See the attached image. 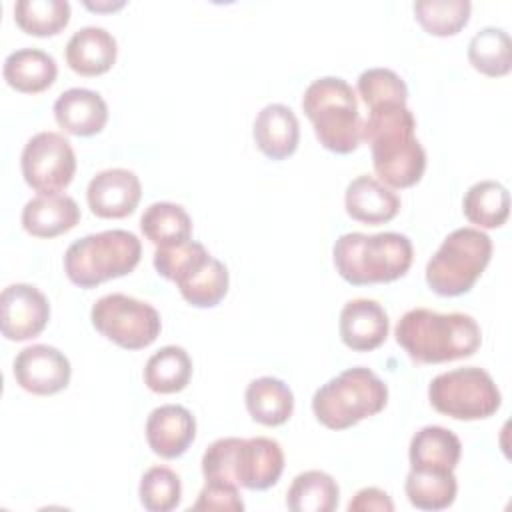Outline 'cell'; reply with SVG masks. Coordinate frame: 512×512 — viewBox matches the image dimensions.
<instances>
[{"label": "cell", "instance_id": "6da1fadb", "mask_svg": "<svg viewBox=\"0 0 512 512\" xmlns=\"http://www.w3.org/2000/svg\"><path fill=\"white\" fill-rule=\"evenodd\" d=\"M414 132L416 118L406 104L374 106L362 122L360 140L370 144L374 172L390 188L414 186L426 170V150Z\"/></svg>", "mask_w": 512, "mask_h": 512}, {"label": "cell", "instance_id": "7a4b0ae2", "mask_svg": "<svg viewBox=\"0 0 512 512\" xmlns=\"http://www.w3.org/2000/svg\"><path fill=\"white\" fill-rule=\"evenodd\" d=\"M396 342L416 364H442L472 356L482 332L478 322L464 312H436L412 308L394 328Z\"/></svg>", "mask_w": 512, "mask_h": 512}, {"label": "cell", "instance_id": "3957f363", "mask_svg": "<svg viewBox=\"0 0 512 512\" xmlns=\"http://www.w3.org/2000/svg\"><path fill=\"white\" fill-rule=\"evenodd\" d=\"M282 470V446L266 436L218 438L202 454V474L208 482L266 490L280 480Z\"/></svg>", "mask_w": 512, "mask_h": 512}, {"label": "cell", "instance_id": "277c9868", "mask_svg": "<svg viewBox=\"0 0 512 512\" xmlns=\"http://www.w3.org/2000/svg\"><path fill=\"white\" fill-rule=\"evenodd\" d=\"M336 272L354 286L392 282L404 276L412 264L414 248L400 232H348L332 248Z\"/></svg>", "mask_w": 512, "mask_h": 512}, {"label": "cell", "instance_id": "5b68a950", "mask_svg": "<svg viewBox=\"0 0 512 512\" xmlns=\"http://www.w3.org/2000/svg\"><path fill=\"white\" fill-rule=\"evenodd\" d=\"M302 110L314 126L318 142L334 154H350L360 146L362 118L352 86L338 76L314 80L302 96Z\"/></svg>", "mask_w": 512, "mask_h": 512}, {"label": "cell", "instance_id": "8992f818", "mask_svg": "<svg viewBox=\"0 0 512 512\" xmlns=\"http://www.w3.org/2000/svg\"><path fill=\"white\" fill-rule=\"evenodd\" d=\"M388 402V386L366 366H354L322 384L312 396V412L330 430H346L378 414Z\"/></svg>", "mask_w": 512, "mask_h": 512}, {"label": "cell", "instance_id": "52a82bcc", "mask_svg": "<svg viewBox=\"0 0 512 512\" xmlns=\"http://www.w3.org/2000/svg\"><path fill=\"white\" fill-rule=\"evenodd\" d=\"M142 256V244L128 230H104L72 242L64 254V272L80 288H94L106 280L132 272Z\"/></svg>", "mask_w": 512, "mask_h": 512}, {"label": "cell", "instance_id": "ba28073f", "mask_svg": "<svg viewBox=\"0 0 512 512\" xmlns=\"http://www.w3.org/2000/svg\"><path fill=\"white\" fill-rule=\"evenodd\" d=\"M492 258V240L480 228L450 232L426 264V284L438 296H462L472 290Z\"/></svg>", "mask_w": 512, "mask_h": 512}, {"label": "cell", "instance_id": "9c48e42d", "mask_svg": "<svg viewBox=\"0 0 512 512\" xmlns=\"http://www.w3.org/2000/svg\"><path fill=\"white\" fill-rule=\"evenodd\" d=\"M428 400L436 412L454 420H482L500 408L502 394L486 370L464 366L432 378Z\"/></svg>", "mask_w": 512, "mask_h": 512}, {"label": "cell", "instance_id": "30bf717a", "mask_svg": "<svg viewBox=\"0 0 512 512\" xmlns=\"http://www.w3.org/2000/svg\"><path fill=\"white\" fill-rule=\"evenodd\" d=\"M90 320L102 336L126 350L150 346L162 328L154 306L120 292L98 298L90 310Z\"/></svg>", "mask_w": 512, "mask_h": 512}, {"label": "cell", "instance_id": "8fae6325", "mask_svg": "<svg viewBox=\"0 0 512 512\" xmlns=\"http://www.w3.org/2000/svg\"><path fill=\"white\" fill-rule=\"evenodd\" d=\"M26 184L40 194H58L74 178L76 154L72 144L58 132L34 134L20 156Z\"/></svg>", "mask_w": 512, "mask_h": 512}, {"label": "cell", "instance_id": "7c38bea8", "mask_svg": "<svg viewBox=\"0 0 512 512\" xmlns=\"http://www.w3.org/2000/svg\"><path fill=\"white\" fill-rule=\"evenodd\" d=\"M50 320L48 298L32 284H10L0 294L2 336L14 342L36 338Z\"/></svg>", "mask_w": 512, "mask_h": 512}, {"label": "cell", "instance_id": "4fadbf2b", "mask_svg": "<svg viewBox=\"0 0 512 512\" xmlns=\"http://www.w3.org/2000/svg\"><path fill=\"white\" fill-rule=\"evenodd\" d=\"M12 372L22 390L36 396H50L68 386L72 366L58 348L32 344L16 354Z\"/></svg>", "mask_w": 512, "mask_h": 512}, {"label": "cell", "instance_id": "5bb4252c", "mask_svg": "<svg viewBox=\"0 0 512 512\" xmlns=\"http://www.w3.org/2000/svg\"><path fill=\"white\" fill-rule=\"evenodd\" d=\"M140 178L128 168H108L98 172L86 188V200L98 218H124L140 202Z\"/></svg>", "mask_w": 512, "mask_h": 512}, {"label": "cell", "instance_id": "9a60e30c", "mask_svg": "<svg viewBox=\"0 0 512 512\" xmlns=\"http://www.w3.org/2000/svg\"><path fill=\"white\" fill-rule=\"evenodd\" d=\"M196 436V420L192 412L180 404H162L154 408L146 420V440L160 458H178Z\"/></svg>", "mask_w": 512, "mask_h": 512}, {"label": "cell", "instance_id": "2e32d148", "mask_svg": "<svg viewBox=\"0 0 512 512\" xmlns=\"http://www.w3.org/2000/svg\"><path fill=\"white\" fill-rule=\"evenodd\" d=\"M340 338L356 352H370L378 348L390 330L386 310L370 298L348 300L340 312Z\"/></svg>", "mask_w": 512, "mask_h": 512}, {"label": "cell", "instance_id": "e0dca14e", "mask_svg": "<svg viewBox=\"0 0 512 512\" xmlns=\"http://www.w3.org/2000/svg\"><path fill=\"white\" fill-rule=\"evenodd\" d=\"M344 206L350 218L362 224L390 222L400 210V196L374 176H356L344 192Z\"/></svg>", "mask_w": 512, "mask_h": 512}, {"label": "cell", "instance_id": "ac0fdd59", "mask_svg": "<svg viewBox=\"0 0 512 512\" xmlns=\"http://www.w3.org/2000/svg\"><path fill=\"white\" fill-rule=\"evenodd\" d=\"M54 118L68 134L94 136L102 132L108 122V106L94 90L70 88L56 98Z\"/></svg>", "mask_w": 512, "mask_h": 512}, {"label": "cell", "instance_id": "d6986e66", "mask_svg": "<svg viewBox=\"0 0 512 512\" xmlns=\"http://www.w3.org/2000/svg\"><path fill=\"white\" fill-rule=\"evenodd\" d=\"M258 150L270 160H284L292 156L300 140V124L292 108L284 104H266L252 128Z\"/></svg>", "mask_w": 512, "mask_h": 512}, {"label": "cell", "instance_id": "ffe728a7", "mask_svg": "<svg viewBox=\"0 0 512 512\" xmlns=\"http://www.w3.org/2000/svg\"><path fill=\"white\" fill-rule=\"evenodd\" d=\"M116 38L102 26L76 30L66 44V64L80 76H100L116 62Z\"/></svg>", "mask_w": 512, "mask_h": 512}, {"label": "cell", "instance_id": "44dd1931", "mask_svg": "<svg viewBox=\"0 0 512 512\" xmlns=\"http://www.w3.org/2000/svg\"><path fill=\"white\" fill-rule=\"evenodd\" d=\"M80 220V208L66 194H38L22 208V226L36 238H54L72 230Z\"/></svg>", "mask_w": 512, "mask_h": 512}, {"label": "cell", "instance_id": "7402d4cb", "mask_svg": "<svg viewBox=\"0 0 512 512\" xmlns=\"http://www.w3.org/2000/svg\"><path fill=\"white\" fill-rule=\"evenodd\" d=\"M462 456L460 438L444 426H424L410 440V468L454 472Z\"/></svg>", "mask_w": 512, "mask_h": 512}, {"label": "cell", "instance_id": "603a6c76", "mask_svg": "<svg viewBox=\"0 0 512 512\" xmlns=\"http://www.w3.org/2000/svg\"><path fill=\"white\" fill-rule=\"evenodd\" d=\"M4 80L18 92L38 94L50 88L58 76L54 56L40 48H20L6 56L2 68Z\"/></svg>", "mask_w": 512, "mask_h": 512}, {"label": "cell", "instance_id": "cb8c5ba5", "mask_svg": "<svg viewBox=\"0 0 512 512\" xmlns=\"http://www.w3.org/2000/svg\"><path fill=\"white\" fill-rule=\"evenodd\" d=\"M246 408L254 422L264 426H280L294 412V394L290 386L274 376H260L246 386Z\"/></svg>", "mask_w": 512, "mask_h": 512}, {"label": "cell", "instance_id": "d4e9b609", "mask_svg": "<svg viewBox=\"0 0 512 512\" xmlns=\"http://www.w3.org/2000/svg\"><path fill=\"white\" fill-rule=\"evenodd\" d=\"M192 360L182 346H164L156 350L144 366V384L158 394H174L188 386Z\"/></svg>", "mask_w": 512, "mask_h": 512}, {"label": "cell", "instance_id": "484cf974", "mask_svg": "<svg viewBox=\"0 0 512 512\" xmlns=\"http://www.w3.org/2000/svg\"><path fill=\"white\" fill-rule=\"evenodd\" d=\"M338 500L340 488L336 480L322 470L298 474L286 492V506L292 512H332Z\"/></svg>", "mask_w": 512, "mask_h": 512}, {"label": "cell", "instance_id": "4316f807", "mask_svg": "<svg viewBox=\"0 0 512 512\" xmlns=\"http://www.w3.org/2000/svg\"><path fill=\"white\" fill-rule=\"evenodd\" d=\"M462 210L480 228H500L510 214V194L496 180H480L466 190Z\"/></svg>", "mask_w": 512, "mask_h": 512}, {"label": "cell", "instance_id": "83f0119b", "mask_svg": "<svg viewBox=\"0 0 512 512\" xmlns=\"http://www.w3.org/2000/svg\"><path fill=\"white\" fill-rule=\"evenodd\" d=\"M404 492L414 508L434 512L452 506L456 500L458 482L454 472L410 468L404 482Z\"/></svg>", "mask_w": 512, "mask_h": 512}, {"label": "cell", "instance_id": "f1b7e54d", "mask_svg": "<svg viewBox=\"0 0 512 512\" xmlns=\"http://www.w3.org/2000/svg\"><path fill=\"white\" fill-rule=\"evenodd\" d=\"M468 62L484 76H506L512 68V42L504 28L486 26L468 42Z\"/></svg>", "mask_w": 512, "mask_h": 512}, {"label": "cell", "instance_id": "f546056e", "mask_svg": "<svg viewBox=\"0 0 512 512\" xmlns=\"http://www.w3.org/2000/svg\"><path fill=\"white\" fill-rule=\"evenodd\" d=\"M142 234L156 246H174L190 240L192 218L174 202H154L140 218Z\"/></svg>", "mask_w": 512, "mask_h": 512}, {"label": "cell", "instance_id": "4dcf8cb0", "mask_svg": "<svg viewBox=\"0 0 512 512\" xmlns=\"http://www.w3.org/2000/svg\"><path fill=\"white\" fill-rule=\"evenodd\" d=\"M228 284L230 274L226 264L210 254L206 262H202L190 276L180 280L176 286L182 298L194 308H214L226 296Z\"/></svg>", "mask_w": 512, "mask_h": 512}, {"label": "cell", "instance_id": "1f68e13d", "mask_svg": "<svg viewBox=\"0 0 512 512\" xmlns=\"http://www.w3.org/2000/svg\"><path fill=\"white\" fill-rule=\"evenodd\" d=\"M16 24L32 36H54L70 22L66 0H18L14 4Z\"/></svg>", "mask_w": 512, "mask_h": 512}, {"label": "cell", "instance_id": "d6a6232c", "mask_svg": "<svg viewBox=\"0 0 512 512\" xmlns=\"http://www.w3.org/2000/svg\"><path fill=\"white\" fill-rule=\"evenodd\" d=\"M414 16L432 36H454L470 20L472 4L468 0H418Z\"/></svg>", "mask_w": 512, "mask_h": 512}, {"label": "cell", "instance_id": "836d02e7", "mask_svg": "<svg viewBox=\"0 0 512 512\" xmlns=\"http://www.w3.org/2000/svg\"><path fill=\"white\" fill-rule=\"evenodd\" d=\"M140 502L150 512H170L180 504L182 482L168 466H152L140 478Z\"/></svg>", "mask_w": 512, "mask_h": 512}, {"label": "cell", "instance_id": "e575fe53", "mask_svg": "<svg viewBox=\"0 0 512 512\" xmlns=\"http://www.w3.org/2000/svg\"><path fill=\"white\" fill-rule=\"evenodd\" d=\"M210 252L204 248V244L186 240L174 246H156L154 250V268L160 276L180 282L186 276H190L204 260H208Z\"/></svg>", "mask_w": 512, "mask_h": 512}, {"label": "cell", "instance_id": "d590c367", "mask_svg": "<svg viewBox=\"0 0 512 512\" xmlns=\"http://www.w3.org/2000/svg\"><path fill=\"white\" fill-rule=\"evenodd\" d=\"M358 94L368 108L382 104H406L408 86L390 68H368L358 76Z\"/></svg>", "mask_w": 512, "mask_h": 512}, {"label": "cell", "instance_id": "8d00e7d4", "mask_svg": "<svg viewBox=\"0 0 512 512\" xmlns=\"http://www.w3.org/2000/svg\"><path fill=\"white\" fill-rule=\"evenodd\" d=\"M194 510H244L238 486L224 482H208L202 486L198 500L192 504Z\"/></svg>", "mask_w": 512, "mask_h": 512}, {"label": "cell", "instance_id": "74e56055", "mask_svg": "<svg viewBox=\"0 0 512 512\" xmlns=\"http://www.w3.org/2000/svg\"><path fill=\"white\" fill-rule=\"evenodd\" d=\"M348 510L350 512H366V510H378V512H392L394 510V502L392 498L374 486L362 488L354 494V498L348 502Z\"/></svg>", "mask_w": 512, "mask_h": 512}]
</instances>
